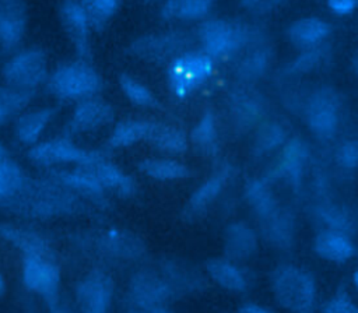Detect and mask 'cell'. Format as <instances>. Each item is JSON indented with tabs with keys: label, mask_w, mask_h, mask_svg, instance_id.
<instances>
[{
	"label": "cell",
	"mask_w": 358,
	"mask_h": 313,
	"mask_svg": "<svg viewBox=\"0 0 358 313\" xmlns=\"http://www.w3.org/2000/svg\"><path fill=\"white\" fill-rule=\"evenodd\" d=\"M271 288L277 302L291 313H313L316 286L313 278L296 267H278L271 275Z\"/></svg>",
	"instance_id": "1"
},
{
	"label": "cell",
	"mask_w": 358,
	"mask_h": 313,
	"mask_svg": "<svg viewBox=\"0 0 358 313\" xmlns=\"http://www.w3.org/2000/svg\"><path fill=\"white\" fill-rule=\"evenodd\" d=\"M98 88V74L83 61L63 64L49 78V89L63 99H83L95 94Z\"/></svg>",
	"instance_id": "2"
},
{
	"label": "cell",
	"mask_w": 358,
	"mask_h": 313,
	"mask_svg": "<svg viewBox=\"0 0 358 313\" xmlns=\"http://www.w3.org/2000/svg\"><path fill=\"white\" fill-rule=\"evenodd\" d=\"M213 73L210 56L189 53L173 60L168 70L171 89L178 96H185L203 84Z\"/></svg>",
	"instance_id": "3"
},
{
	"label": "cell",
	"mask_w": 358,
	"mask_h": 313,
	"mask_svg": "<svg viewBox=\"0 0 358 313\" xmlns=\"http://www.w3.org/2000/svg\"><path fill=\"white\" fill-rule=\"evenodd\" d=\"M3 77L10 87L32 89L46 78V56L39 49L24 50L3 67Z\"/></svg>",
	"instance_id": "4"
},
{
	"label": "cell",
	"mask_w": 358,
	"mask_h": 313,
	"mask_svg": "<svg viewBox=\"0 0 358 313\" xmlns=\"http://www.w3.org/2000/svg\"><path fill=\"white\" fill-rule=\"evenodd\" d=\"M22 282L29 291L52 299L59 289L60 272L48 256L25 254L22 261Z\"/></svg>",
	"instance_id": "5"
},
{
	"label": "cell",
	"mask_w": 358,
	"mask_h": 313,
	"mask_svg": "<svg viewBox=\"0 0 358 313\" xmlns=\"http://www.w3.org/2000/svg\"><path fill=\"white\" fill-rule=\"evenodd\" d=\"M308 124L320 138H330L338 124V99L331 89L316 91L306 109Z\"/></svg>",
	"instance_id": "6"
},
{
	"label": "cell",
	"mask_w": 358,
	"mask_h": 313,
	"mask_svg": "<svg viewBox=\"0 0 358 313\" xmlns=\"http://www.w3.org/2000/svg\"><path fill=\"white\" fill-rule=\"evenodd\" d=\"M28 156L39 165H56L70 162L84 165L98 158L94 154L76 147L73 143L64 138H56L41 144H35L28 151Z\"/></svg>",
	"instance_id": "7"
},
{
	"label": "cell",
	"mask_w": 358,
	"mask_h": 313,
	"mask_svg": "<svg viewBox=\"0 0 358 313\" xmlns=\"http://www.w3.org/2000/svg\"><path fill=\"white\" fill-rule=\"evenodd\" d=\"M200 38L208 56H224L242 45L243 31L238 25L214 20L203 24Z\"/></svg>",
	"instance_id": "8"
},
{
	"label": "cell",
	"mask_w": 358,
	"mask_h": 313,
	"mask_svg": "<svg viewBox=\"0 0 358 313\" xmlns=\"http://www.w3.org/2000/svg\"><path fill=\"white\" fill-rule=\"evenodd\" d=\"M112 299V282L102 272H94L77 286L81 313H108Z\"/></svg>",
	"instance_id": "9"
},
{
	"label": "cell",
	"mask_w": 358,
	"mask_h": 313,
	"mask_svg": "<svg viewBox=\"0 0 358 313\" xmlns=\"http://www.w3.org/2000/svg\"><path fill=\"white\" fill-rule=\"evenodd\" d=\"M62 24L74 43L77 52L83 57H88L90 53V22L88 18L77 0H64L60 6Z\"/></svg>",
	"instance_id": "10"
},
{
	"label": "cell",
	"mask_w": 358,
	"mask_h": 313,
	"mask_svg": "<svg viewBox=\"0 0 358 313\" xmlns=\"http://www.w3.org/2000/svg\"><path fill=\"white\" fill-rule=\"evenodd\" d=\"M130 295L136 305L143 309H157L168 298V285L152 274H138L130 285Z\"/></svg>",
	"instance_id": "11"
},
{
	"label": "cell",
	"mask_w": 358,
	"mask_h": 313,
	"mask_svg": "<svg viewBox=\"0 0 358 313\" xmlns=\"http://www.w3.org/2000/svg\"><path fill=\"white\" fill-rule=\"evenodd\" d=\"M25 29L22 0H0V45L11 48L20 42Z\"/></svg>",
	"instance_id": "12"
},
{
	"label": "cell",
	"mask_w": 358,
	"mask_h": 313,
	"mask_svg": "<svg viewBox=\"0 0 358 313\" xmlns=\"http://www.w3.org/2000/svg\"><path fill=\"white\" fill-rule=\"evenodd\" d=\"M81 170L92 176L101 187L113 189L115 191H119L123 196L130 194L134 190V184L129 176H126L122 170H119L112 163L99 161L98 158L88 163H84Z\"/></svg>",
	"instance_id": "13"
},
{
	"label": "cell",
	"mask_w": 358,
	"mask_h": 313,
	"mask_svg": "<svg viewBox=\"0 0 358 313\" xmlns=\"http://www.w3.org/2000/svg\"><path fill=\"white\" fill-rule=\"evenodd\" d=\"M113 119V110L101 101L81 102L71 119V127L78 131L98 129Z\"/></svg>",
	"instance_id": "14"
},
{
	"label": "cell",
	"mask_w": 358,
	"mask_h": 313,
	"mask_svg": "<svg viewBox=\"0 0 358 313\" xmlns=\"http://www.w3.org/2000/svg\"><path fill=\"white\" fill-rule=\"evenodd\" d=\"M224 247L228 257L235 260H243L249 259L256 252L257 239L255 232L249 226L238 222L232 224L227 229Z\"/></svg>",
	"instance_id": "15"
},
{
	"label": "cell",
	"mask_w": 358,
	"mask_h": 313,
	"mask_svg": "<svg viewBox=\"0 0 358 313\" xmlns=\"http://www.w3.org/2000/svg\"><path fill=\"white\" fill-rule=\"evenodd\" d=\"M315 250L323 259L331 261H345L354 254V245L345 233L337 231H324L315 239Z\"/></svg>",
	"instance_id": "16"
},
{
	"label": "cell",
	"mask_w": 358,
	"mask_h": 313,
	"mask_svg": "<svg viewBox=\"0 0 358 313\" xmlns=\"http://www.w3.org/2000/svg\"><path fill=\"white\" fill-rule=\"evenodd\" d=\"M53 109H38L21 115L15 122V137L24 144H35L52 119Z\"/></svg>",
	"instance_id": "17"
},
{
	"label": "cell",
	"mask_w": 358,
	"mask_h": 313,
	"mask_svg": "<svg viewBox=\"0 0 358 313\" xmlns=\"http://www.w3.org/2000/svg\"><path fill=\"white\" fill-rule=\"evenodd\" d=\"M329 32L330 27L327 22L319 18H303L289 27L288 36L298 46H310L324 39Z\"/></svg>",
	"instance_id": "18"
},
{
	"label": "cell",
	"mask_w": 358,
	"mask_h": 313,
	"mask_svg": "<svg viewBox=\"0 0 358 313\" xmlns=\"http://www.w3.org/2000/svg\"><path fill=\"white\" fill-rule=\"evenodd\" d=\"M306 147L301 140L289 141L281 155L280 170L292 183H298L302 176V169L306 159Z\"/></svg>",
	"instance_id": "19"
},
{
	"label": "cell",
	"mask_w": 358,
	"mask_h": 313,
	"mask_svg": "<svg viewBox=\"0 0 358 313\" xmlns=\"http://www.w3.org/2000/svg\"><path fill=\"white\" fill-rule=\"evenodd\" d=\"M207 271L213 279L220 284L222 288L241 292L246 286L243 274L232 263L221 259H214L207 263Z\"/></svg>",
	"instance_id": "20"
},
{
	"label": "cell",
	"mask_w": 358,
	"mask_h": 313,
	"mask_svg": "<svg viewBox=\"0 0 358 313\" xmlns=\"http://www.w3.org/2000/svg\"><path fill=\"white\" fill-rule=\"evenodd\" d=\"M213 0H166L162 8L165 18L197 20L206 15Z\"/></svg>",
	"instance_id": "21"
},
{
	"label": "cell",
	"mask_w": 358,
	"mask_h": 313,
	"mask_svg": "<svg viewBox=\"0 0 358 313\" xmlns=\"http://www.w3.org/2000/svg\"><path fill=\"white\" fill-rule=\"evenodd\" d=\"M147 140L151 141L155 148L165 152H182L186 148V137L182 131L158 123L151 124Z\"/></svg>",
	"instance_id": "22"
},
{
	"label": "cell",
	"mask_w": 358,
	"mask_h": 313,
	"mask_svg": "<svg viewBox=\"0 0 358 313\" xmlns=\"http://www.w3.org/2000/svg\"><path fill=\"white\" fill-rule=\"evenodd\" d=\"M32 95V89H21L15 87L0 88V126L22 110L31 101Z\"/></svg>",
	"instance_id": "23"
},
{
	"label": "cell",
	"mask_w": 358,
	"mask_h": 313,
	"mask_svg": "<svg viewBox=\"0 0 358 313\" xmlns=\"http://www.w3.org/2000/svg\"><path fill=\"white\" fill-rule=\"evenodd\" d=\"M138 169L157 180H176L189 175L185 165L172 159H144L138 163Z\"/></svg>",
	"instance_id": "24"
},
{
	"label": "cell",
	"mask_w": 358,
	"mask_h": 313,
	"mask_svg": "<svg viewBox=\"0 0 358 313\" xmlns=\"http://www.w3.org/2000/svg\"><path fill=\"white\" fill-rule=\"evenodd\" d=\"M151 124L152 123L150 122L141 120H126L119 123L112 133L110 145L116 148L127 147L140 140H147L151 130Z\"/></svg>",
	"instance_id": "25"
},
{
	"label": "cell",
	"mask_w": 358,
	"mask_h": 313,
	"mask_svg": "<svg viewBox=\"0 0 358 313\" xmlns=\"http://www.w3.org/2000/svg\"><path fill=\"white\" fill-rule=\"evenodd\" d=\"M0 235L4 239L13 242L25 254H42V256L48 254V247L45 242L34 233H28L11 226H1Z\"/></svg>",
	"instance_id": "26"
},
{
	"label": "cell",
	"mask_w": 358,
	"mask_h": 313,
	"mask_svg": "<svg viewBox=\"0 0 358 313\" xmlns=\"http://www.w3.org/2000/svg\"><path fill=\"white\" fill-rule=\"evenodd\" d=\"M24 173L21 168L10 161H0V200H7L15 196L24 186Z\"/></svg>",
	"instance_id": "27"
},
{
	"label": "cell",
	"mask_w": 358,
	"mask_h": 313,
	"mask_svg": "<svg viewBox=\"0 0 358 313\" xmlns=\"http://www.w3.org/2000/svg\"><path fill=\"white\" fill-rule=\"evenodd\" d=\"M120 0H80L90 27L102 29L106 21L116 13Z\"/></svg>",
	"instance_id": "28"
},
{
	"label": "cell",
	"mask_w": 358,
	"mask_h": 313,
	"mask_svg": "<svg viewBox=\"0 0 358 313\" xmlns=\"http://www.w3.org/2000/svg\"><path fill=\"white\" fill-rule=\"evenodd\" d=\"M248 198L249 203L253 205L255 211L264 219H268L271 215H274L275 211V204L274 200L268 191V189L262 183V182H253L248 187Z\"/></svg>",
	"instance_id": "29"
},
{
	"label": "cell",
	"mask_w": 358,
	"mask_h": 313,
	"mask_svg": "<svg viewBox=\"0 0 358 313\" xmlns=\"http://www.w3.org/2000/svg\"><path fill=\"white\" fill-rule=\"evenodd\" d=\"M227 173H218L213 177H210L197 191L193 194V197L189 200V207L192 212H199L201 211L221 190L222 184L225 183Z\"/></svg>",
	"instance_id": "30"
},
{
	"label": "cell",
	"mask_w": 358,
	"mask_h": 313,
	"mask_svg": "<svg viewBox=\"0 0 358 313\" xmlns=\"http://www.w3.org/2000/svg\"><path fill=\"white\" fill-rule=\"evenodd\" d=\"M267 221V238L280 247H287L292 242V221L288 215L274 214Z\"/></svg>",
	"instance_id": "31"
},
{
	"label": "cell",
	"mask_w": 358,
	"mask_h": 313,
	"mask_svg": "<svg viewBox=\"0 0 358 313\" xmlns=\"http://www.w3.org/2000/svg\"><path fill=\"white\" fill-rule=\"evenodd\" d=\"M234 115L239 123L249 126L259 120L262 115L260 102L249 94H241L234 99Z\"/></svg>",
	"instance_id": "32"
},
{
	"label": "cell",
	"mask_w": 358,
	"mask_h": 313,
	"mask_svg": "<svg viewBox=\"0 0 358 313\" xmlns=\"http://www.w3.org/2000/svg\"><path fill=\"white\" fill-rule=\"evenodd\" d=\"M192 138H193V143L203 151L211 150L215 145L217 130H215V120L211 113H206L200 119V122L193 130Z\"/></svg>",
	"instance_id": "33"
},
{
	"label": "cell",
	"mask_w": 358,
	"mask_h": 313,
	"mask_svg": "<svg viewBox=\"0 0 358 313\" xmlns=\"http://www.w3.org/2000/svg\"><path fill=\"white\" fill-rule=\"evenodd\" d=\"M119 81H120L122 91L136 105L150 106V105L154 103V96H152L151 91L145 85L138 82L137 80H134L129 75H122Z\"/></svg>",
	"instance_id": "34"
},
{
	"label": "cell",
	"mask_w": 358,
	"mask_h": 313,
	"mask_svg": "<svg viewBox=\"0 0 358 313\" xmlns=\"http://www.w3.org/2000/svg\"><path fill=\"white\" fill-rule=\"evenodd\" d=\"M180 42V39L175 36H159V38H151V39H143L141 42L136 43L133 48L136 52L141 54H151V56H159L171 49H175V46Z\"/></svg>",
	"instance_id": "35"
},
{
	"label": "cell",
	"mask_w": 358,
	"mask_h": 313,
	"mask_svg": "<svg viewBox=\"0 0 358 313\" xmlns=\"http://www.w3.org/2000/svg\"><path fill=\"white\" fill-rule=\"evenodd\" d=\"M284 140V131L278 124H267L264 126L257 138H256V147L259 151H270L278 144H281Z\"/></svg>",
	"instance_id": "36"
},
{
	"label": "cell",
	"mask_w": 358,
	"mask_h": 313,
	"mask_svg": "<svg viewBox=\"0 0 358 313\" xmlns=\"http://www.w3.org/2000/svg\"><path fill=\"white\" fill-rule=\"evenodd\" d=\"M322 313H358V310L347 295H337L327 302Z\"/></svg>",
	"instance_id": "37"
},
{
	"label": "cell",
	"mask_w": 358,
	"mask_h": 313,
	"mask_svg": "<svg viewBox=\"0 0 358 313\" xmlns=\"http://www.w3.org/2000/svg\"><path fill=\"white\" fill-rule=\"evenodd\" d=\"M266 54L264 53H255L252 54L250 57H248L243 64L241 66V71L245 77H253V75H259L263 70H264V66H266Z\"/></svg>",
	"instance_id": "38"
},
{
	"label": "cell",
	"mask_w": 358,
	"mask_h": 313,
	"mask_svg": "<svg viewBox=\"0 0 358 313\" xmlns=\"http://www.w3.org/2000/svg\"><path fill=\"white\" fill-rule=\"evenodd\" d=\"M340 162L344 168L347 169H354L358 161V148H357V143L354 141H348L345 143L338 154Z\"/></svg>",
	"instance_id": "39"
},
{
	"label": "cell",
	"mask_w": 358,
	"mask_h": 313,
	"mask_svg": "<svg viewBox=\"0 0 358 313\" xmlns=\"http://www.w3.org/2000/svg\"><path fill=\"white\" fill-rule=\"evenodd\" d=\"M323 217L333 226V231H337V232H341V233H344L343 231H347L348 226L352 225L351 221L348 219V217L344 212H340L334 208L323 212Z\"/></svg>",
	"instance_id": "40"
},
{
	"label": "cell",
	"mask_w": 358,
	"mask_h": 313,
	"mask_svg": "<svg viewBox=\"0 0 358 313\" xmlns=\"http://www.w3.org/2000/svg\"><path fill=\"white\" fill-rule=\"evenodd\" d=\"M327 4L337 14H348L355 8L357 0H327Z\"/></svg>",
	"instance_id": "41"
},
{
	"label": "cell",
	"mask_w": 358,
	"mask_h": 313,
	"mask_svg": "<svg viewBox=\"0 0 358 313\" xmlns=\"http://www.w3.org/2000/svg\"><path fill=\"white\" fill-rule=\"evenodd\" d=\"M238 313H273V312H270L268 309L262 307V306H259V305L248 303V305L242 306V307L238 310Z\"/></svg>",
	"instance_id": "42"
},
{
	"label": "cell",
	"mask_w": 358,
	"mask_h": 313,
	"mask_svg": "<svg viewBox=\"0 0 358 313\" xmlns=\"http://www.w3.org/2000/svg\"><path fill=\"white\" fill-rule=\"evenodd\" d=\"M241 1L246 7H257L262 3V0H241Z\"/></svg>",
	"instance_id": "43"
},
{
	"label": "cell",
	"mask_w": 358,
	"mask_h": 313,
	"mask_svg": "<svg viewBox=\"0 0 358 313\" xmlns=\"http://www.w3.org/2000/svg\"><path fill=\"white\" fill-rule=\"evenodd\" d=\"M6 293V281L4 277L0 274V298Z\"/></svg>",
	"instance_id": "44"
},
{
	"label": "cell",
	"mask_w": 358,
	"mask_h": 313,
	"mask_svg": "<svg viewBox=\"0 0 358 313\" xmlns=\"http://www.w3.org/2000/svg\"><path fill=\"white\" fill-rule=\"evenodd\" d=\"M7 158V151L4 150V147L0 144V161L6 159Z\"/></svg>",
	"instance_id": "45"
},
{
	"label": "cell",
	"mask_w": 358,
	"mask_h": 313,
	"mask_svg": "<svg viewBox=\"0 0 358 313\" xmlns=\"http://www.w3.org/2000/svg\"><path fill=\"white\" fill-rule=\"evenodd\" d=\"M150 313H171V312H168V310H165V309H162V307H157V309L150 310Z\"/></svg>",
	"instance_id": "46"
},
{
	"label": "cell",
	"mask_w": 358,
	"mask_h": 313,
	"mask_svg": "<svg viewBox=\"0 0 358 313\" xmlns=\"http://www.w3.org/2000/svg\"><path fill=\"white\" fill-rule=\"evenodd\" d=\"M53 313H70V312H67V310H64V309H60V307H56V309L53 310Z\"/></svg>",
	"instance_id": "47"
}]
</instances>
